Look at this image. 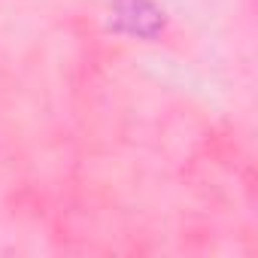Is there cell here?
Here are the masks:
<instances>
[{
  "instance_id": "obj_1",
  "label": "cell",
  "mask_w": 258,
  "mask_h": 258,
  "mask_svg": "<svg viewBox=\"0 0 258 258\" xmlns=\"http://www.w3.org/2000/svg\"><path fill=\"white\" fill-rule=\"evenodd\" d=\"M112 25L131 37H158L164 31V13L149 0H115Z\"/></svg>"
}]
</instances>
